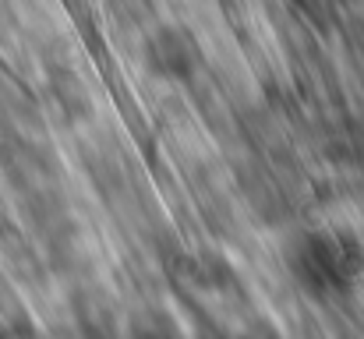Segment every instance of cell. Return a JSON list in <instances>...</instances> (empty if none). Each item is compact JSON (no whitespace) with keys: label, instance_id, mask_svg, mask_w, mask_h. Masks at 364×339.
Here are the masks:
<instances>
[{"label":"cell","instance_id":"1","mask_svg":"<svg viewBox=\"0 0 364 339\" xmlns=\"http://www.w3.org/2000/svg\"><path fill=\"white\" fill-rule=\"evenodd\" d=\"M290 269L315 294L336 290L361 276L364 247L350 230H318L290 251Z\"/></svg>","mask_w":364,"mask_h":339}]
</instances>
